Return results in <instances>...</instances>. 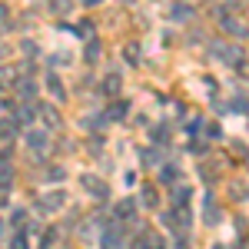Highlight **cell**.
I'll list each match as a JSON object with an SVG mask.
<instances>
[{
	"instance_id": "obj_29",
	"label": "cell",
	"mask_w": 249,
	"mask_h": 249,
	"mask_svg": "<svg viewBox=\"0 0 249 249\" xmlns=\"http://www.w3.org/2000/svg\"><path fill=\"white\" fill-rule=\"evenodd\" d=\"M80 34L83 37H93V23H80Z\"/></svg>"
},
{
	"instance_id": "obj_17",
	"label": "cell",
	"mask_w": 249,
	"mask_h": 249,
	"mask_svg": "<svg viewBox=\"0 0 249 249\" xmlns=\"http://www.w3.org/2000/svg\"><path fill=\"white\" fill-rule=\"evenodd\" d=\"M126 116V103H116V107H110V120H123Z\"/></svg>"
},
{
	"instance_id": "obj_31",
	"label": "cell",
	"mask_w": 249,
	"mask_h": 249,
	"mask_svg": "<svg viewBox=\"0 0 249 249\" xmlns=\"http://www.w3.org/2000/svg\"><path fill=\"white\" fill-rule=\"evenodd\" d=\"M10 156V150H0V166H3V160Z\"/></svg>"
},
{
	"instance_id": "obj_19",
	"label": "cell",
	"mask_w": 249,
	"mask_h": 249,
	"mask_svg": "<svg viewBox=\"0 0 249 249\" xmlns=\"http://www.w3.org/2000/svg\"><path fill=\"white\" fill-rule=\"evenodd\" d=\"M219 219H223V213L216 210V206H210V210H206V223H210V226H216Z\"/></svg>"
},
{
	"instance_id": "obj_22",
	"label": "cell",
	"mask_w": 249,
	"mask_h": 249,
	"mask_svg": "<svg viewBox=\"0 0 249 249\" xmlns=\"http://www.w3.org/2000/svg\"><path fill=\"white\" fill-rule=\"evenodd\" d=\"M199 130H203V120H199V116H193L190 123H186V133H199Z\"/></svg>"
},
{
	"instance_id": "obj_24",
	"label": "cell",
	"mask_w": 249,
	"mask_h": 249,
	"mask_svg": "<svg viewBox=\"0 0 249 249\" xmlns=\"http://www.w3.org/2000/svg\"><path fill=\"white\" fill-rule=\"evenodd\" d=\"M126 60H130V63H140V50H136V43L126 47Z\"/></svg>"
},
{
	"instance_id": "obj_30",
	"label": "cell",
	"mask_w": 249,
	"mask_h": 249,
	"mask_svg": "<svg viewBox=\"0 0 249 249\" xmlns=\"http://www.w3.org/2000/svg\"><path fill=\"white\" fill-rule=\"evenodd\" d=\"M7 17H10V10H7V7L0 3V20H7Z\"/></svg>"
},
{
	"instance_id": "obj_12",
	"label": "cell",
	"mask_w": 249,
	"mask_h": 249,
	"mask_svg": "<svg viewBox=\"0 0 249 249\" xmlns=\"http://www.w3.org/2000/svg\"><path fill=\"white\" fill-rule=\"evenodd\" d=\"M14 133H17V120H0V136L10 140Z\"/></svg>"
},
{
	"instance_id": "obj_2",
	"label": "cell",
	"mask_w": 249,
	"mask_h": 249,
	"mask_svg": "<svg viewBox=\"0 0 249 249\" xmlns=\"http://www.w3.org/2000/svg\"><path fill=\"white\" fill-rule=\"evenodd\" d=\"M83 190L90 193V196H96V199H103L107 196V183H100L96 176H83Z\"/></svg>"
},
{
	"instance_id": "obj_16",
	"label": "cell",
	"mask_w": 249,
	"mask_h": 249,
	"mask_svg": "<svg viewBox=\"0 0 249 249\" xmlns=\"http://www.w3.org/2000/svg\"><path fill=\"white\" fill-rule=\"evenodd\" d=\"M87 60H90V63L100 60V43H96V40H90V47H87Z\"/></svg>"
},
{
	"instance_id": "obj_8",
	"label": "cell",
	"mask_w": 249,
	"mask_h": 249,
	"mask_svg": "<svg viewBox=\"0 0 249 249\" xmlns=\"http://www.w3.org/2000/svg\"><path fill=\"white\" fill-rule=\"evenodd\" d=\"M47 87H50L53 100H63V93H67V90H63V83L57 80V73H47Z\"/></svg>"
},
{
	"instance_id": "obj_5",
	"label": "cell",
	"mask_w": 249,
	"mask_h": 249,
	"mask_svg": "<svg viewBox=\"0 0 249 249\" xmlns=\"http://www.w3.org/2000/svg\"><path fill=\"white\" fill-rule=\"evenodd\" d=\"M37 113L43 116V123H47L50 130H53V126H60V116H57V110H53V107H37Z\"/></svg>"
},
{
	"instance_id": "obj_34",
	"label": "cell",
	"mask_w": 249,
	"mask_h": 249,
	"mask_svg": "<svg viewBox=\"0 0 249 249\" xmlns=\"http://www.w3.org/2000/svg\"><path fill=\"white\" fill-rule=\"evenodd\" d=\"M0 230H3V223H0Z\"/></svg>"
},
{
	"instance_id": "obj_14",
	"label": "cell",
	"mask_w": 249,
	"mask_h": 249,
	"mask_svg": "<svg viewBox=\"0 0 249 249\" xmlns=\"http://www.w3.org/2000/svg\"><path fill=\"white\" fill-rule=\"evenodd\" d=\"M176 176H179L176 166H163V170H160V183H176Z\"/></svg>"
},
{
	"instance_id": "obj_18",
	"label": "cell",
	"mask_w": 249,
	"mask_h": 249,
	"mask_svg": "<svg viewBox=\"0 0 249 249\" xmlns=\"http://www.w3.org/2000/svg\"><path fill=\"white\" fill-rule=\"evenodd\" d=\"M140 160H143V163H160V153L150 146V150H143V153H140Z\"/></svg>"
},
{
	"instance_id": "obj_33",
	"label": "cell",
	"mask_w": 249,
	"mask_h": 249,
	"mask_svg": "<svg viewBox=\"0 0 249 249\" xmlns=\"http://www.w3.org/2000/svg\"><path fill=\"white\" fill-rule=\"evenodd\" d=\"M216 249H226V246H216Z\"/></svg>"
},
{
	"instance_id": "obj_1",
	"label": "cell",
	"mask_w": 249,
	"mask_h": 249,
	"mask_svg": "<svg viewBox=\"0 0 249 249\" xmlns=\"http://www.w3.org/2000/svg\"><path fill=\"white\" fill-rule=\"evenodd\" d=\"M213 57L223 60V63H239V60H243V50H239V47H223V43H216V47H213Z\"/></svg>"
},
{
	"instance_id": "obj_4",
	"label": "cell",
	"mask_w": 249,
	"mask_h": 249,
	"mask_svg": "<svg viewBox=\"0 0 249 249\" xmlns=\"http://www.w3.org/2000/svg\"><path fill=\"white\" fill-rule=\"evenodd\" d=\"M17 90H20V100L34 103V96H37V83H34V80H20V83H17Z\"/></svg>"
},
{
	"instance_id": "obj_7",
	"label": "cell",
	"mask_w": 249,
	"mask_h": 249,
	"mask_svg": "<svg viewBox=\"0 0 249 249\" xmlns=\"http://www.w3.org/2000/svg\"><path fill=\"white\" fill-rule=\"evenodd\" d=\"M34 116H37V107H20L14 120H17V126H27V123H30Z\"/></svg>"
},
{
	"instance_id": "obj_25",
	"label": "cell",
	"mask_w": 249,
	"mask_h": 249,
	"mask_svg": "<svg viewBox=\"0 0 249 249\" xmlns=\"http://www.w3.org/2000/svg\"><path fill=\"white\" fill-rule=\"evenodd\" d=\"M14 73H10V70H0V83H3V87H10V83H14Z\"/></svg>"
},
{
	"instance_id": "obj_23",
	"label": "cell",
	"mask_w": 249,
	"mask_h": 249,
	"mask_svg": "<svg viewBox=\"0 0 249 249\" xmlns=\"http://www.w3.org/2000/svg\"><path fill=\"white\" fill-rule=\"evenodd\" d=\"M70 7H73L70 0H53V10H57V14H70Z\"/></svg>"
},
{
	"instance_id": "obj_20",
	"label": "cell",
	"mask_w": 249,
	"mask_h": 249,
	"mask_svg": "<svg viewBox=\"0 0 249 249\" xmlns=\"http://www.w3.org/2000/svg\"><path fill=\"white\" fill-rule=\"evenodd\" d=\"M173 199H176V206H186V199H190V190L183 186V190H176L173 193Z\"/></svg>"
},
{
	"instance_id": "obj_26",
	"label": "cell",
	"mask_w": 249,
	"mask_h": 249,
	"mask_svg": "<svg viewBox=\"0 0 249 249\" xmlns=\"http://www.w3.org/2000/svg\"><path fill=\"white\" fill-rule=\"evenodd\" d=\"M232 110H239V113H246V110H249V100H232Z\"/></svg>"
},
{
	"instance_id": "obj_13",
	"label": "cell",
	"mask_w": 249,
	"mask_h": 249,
	"mask_svg": "<svg viewBox=\"0 0 249 249\" xmlns=\"http://www.w3.org/2000/svg\"><path fill=\"white\" fill-rule=\"evenodd\" d=\"M103 90H107L110 96H116V93H120V77H116V73H110V77L103 80Z\"/></svg>"
},
{
	"instance_id": "obj_32",
	"label": "cell",
	"mask_w": 249,
	"mask_h": 249,
	"mask_svg": "<svg viewBox=\"0 0 249 249\" xmlns=\"http://www.w3.org/2000/svg\"><path fill=\"white\" fill-rule=\"evenodd\" d=\"M83 3H87V7H96V3H103V0H83Z\"/></svg>"
},
{
	"instance_id": "obj_11",
	"label": "cell",
	"mask_w": 249,
	"mask_h": 249,
	"mask_svg": "<svg viewBox=\"0 0 249 249\" xmlns=\"http://www.w3.org/2000/svg\"><path fill=\"white\" fill-rule=\"evenodd\" d=\"M133 213H136V203H133V199H123V203L116 206V216H120V219H130Z\"/></svg>"
},
{
	"instance_id": "obj_21",
	"label": "cell",
	"mask_w": 249,
	"mask_h": 249,
	"mask_svg": "<svg viewBox=\"0 0 249 249\" xmlns=\"http://www.w3.org/2000/svg\"><path fill=\"white\" fill-rule=\"evenodd\" d=\"M63 176H67V173L60 170V166H53V170L47 173V179H50V183H63Z\"/></svg>"
},
{
	"instance_id": "obj_9",
	"label": "cell",
	"mask_w": 249,
	"mask_h": 249,
	"mask_svg": "<svg viewBox=\"0 0 249 249\" xmlns=\"http://www.w3.org/2000/svg\"><path fill=\"white\" fill-rule=\"evenodd\" d=\"M136 249H163V239L153 232H143V243H136Z\"/></svg>"
},
{
	"instance_id": "obj_10",
	"label": "cell",
	"mask_w": 249,
	"mask_h": 249,
	"mask_svg": "<svg viewBox=\"0 0 249 249\" xmlns=\"http://www.w3.org/2000/svg\"><path fill=\"white\" fill-rule=\"evenodd\" d=\"M57 206H63V193H50L43 203H40V210L43 213H50V210H57Z\"/></svg>"
},
{
	"instance_id": "obj_28",
	"label": "cell",
	"mask_w": 249,
	"mask_h": 249,
	"mask_svg": "<svg viewBox=\"0 0 249 249\" xmlns=\"http://www.w3.org/2000/svg\"><path fill=\"white\" fill-rule=\"evenodd\" d=\"M190 153H196V156H203V153H206V146H203V143H190Z\"/></svg>"
},
{
	"instance_id": "obj_15",
	"label": "cell",
	"mask_w": 249,
	"mask_h": 249,
	"mask_svg": "<svg viewBox=\"0 0 249 249\" xmlns=\"http://www.w3.org/2000/svg\"><path fill=\"white\" fill-rule=\"evenodd\" d=\"M140 193H143V206H156V190L153 186H143Z\"/></svg>"
},
{
	"instance_id": "obj_27",
	"label": "cell",
	"mask_w": 249,
	"mask_h": 249,
	"mask_svg": "<svg viewBox=\"0 0 249 249\" xmlns=\"http://www.w3.org/2000/svg\"><path fill=\"white\" fill-rule=\"evenodd\" d=\"M23 53H34V57H37V53H40L37 43H34V40H27V43H23Z\"/></svg>"
},
{
	"instance_id": "obj_3",
	"label": "cell",
	"mask_w": 249,
	"mask_h": 249,
	"mask_svg": "<svg viewBox=\"0 0 249 249\" xmlns=\"http://www.w3.org/2000/svg\"><path fill=\"white\" fill-rule=\"evenodd\" d=\"M27 146L37 150V153H43V150H47V133H43V130H30V133H27Z\"/></svg>"
},
{
	"instance_id": "obj_6",
	"label": "cell",
	"mask_w": 249,
	"mask_h": 249,
	"mask_svg": "<svg viewBox=\"0 0 249 249\" xmlns=\"http://www.w3.org/2000/svg\"><path fill=\"white\" fill-rule=\"evenodd\" d=\"M193 17V7H186V3H176L170 10V20H176V23H183V20H190Z\"/></svg>"
}]
</instances>
